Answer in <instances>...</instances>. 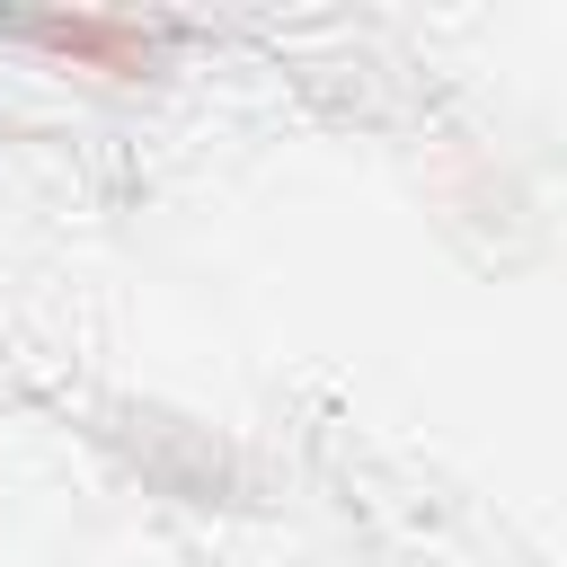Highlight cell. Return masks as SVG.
I'll return each instance as SVG.
<instances>
[{"instance_id": "cell-1", "label": "cell", "mask_w": 567, "mask_h": 567, "mask_svg": "<svg viewBox=\"0 0 567 567\" xmlns=\"http://www.w3.org/2000/svg\"><path fill=\"white\" fill-rule=\"evenodd\" d=\"M35 44H53V53L89 62V71H142L159 53L142 27H115V18H53V27H35Z\"/></svg>"}]
</instances>
